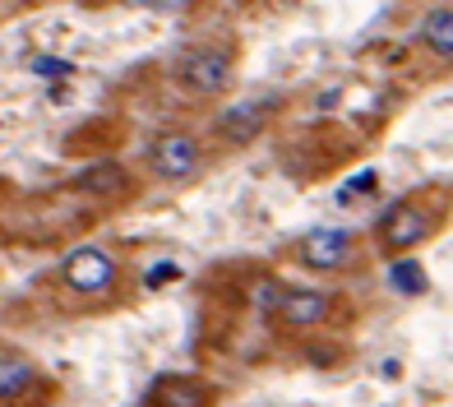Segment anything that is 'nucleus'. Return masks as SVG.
<instances>
[{"label":"nucleus","instance_id":"4468645a","mask_svg":"<svg viewBox=\"0 0 453 407\" xmlns=\"http://www.w3.org/2000/svg\"><path fill=\"white\" fill-rule=\"evenodd\" d=\"M33 74H42V79H65V74H74V65H70V60H56V56H37V60H33Z\"/></svg>","mask_w":453,"mask_h":407},{"label":"nucleus","instance_id":"1a4fd4ad","mask_svg":"<svg viewBox=\"0 0 453 407\" xmlns=\"http://www.w3.org/2000/svg\"><path fill=\"white\" fill-rule=\"evenodd\" d=\"M37 384V365L19 352H0V403H14L24 398Z\"/></svg>","mask_w":453,"mask_h":407},{"label":"nucleus","instance_id":"9b49d317","mask_svg":"<svg viewBox=\"0 0 453 407\" xmlns=\"http://www.w3.org/2000/svg\"><path fill=\"white\" fill-rule=\"evenodd\" d=\"M79 190H93V195H111V190H126L130 186V176L120 162H97V167H88L84 176L74 180Z\"/></svg>","mask_w":453,"mask_h":407},{"label":"nucleus","instance_id":"f03ea898","mask_svg":"<svg viewBox=\"0 0 453 407\" xmlns=\"http://www.w3.org/2000/svg\"><path fill=\"white\" fill-rule=\"evenodd\" d=\"M176 84L195 97H222L232 88V56L218 51V47H195V51H180L176 60Z\"/></svg>","mask_w":453,"mask_h":407},{"label":"nucleus","instance_id":"f3484780","mask_svg":"<svg viewBox=\"0 0 453 407\" xmlns=\"http://www.w3.org/2000/svg\"><path fill=\"white\" fill-rule=\"evenodd\" d=\"M120 5H130V10H149L153 0H120Z\"/></svg>","mask_w":453,"mask_h":407},{"label":"nucleus","instance_id":"0eeeda50","mask_svg":"<svg viewBox=\"0 0 453 407\" xmlns=\"http://www.w3.org/2000/svg\"><path fill=\"white\" fill-rule=\"evenodd\" d=\"M328 311H334V296L328 292H319V288H287L273 319L282 324V329H292V334H305V329H315V324H324Z\"/></svg>","mask_w":453,"mask_h":407},{"label":"nucleus","instance_id":"20e7f679","mask_svg":"<svg viewBox=\"0 0 453 407\" xmlns=\"http://www.w3.org/2000/svg\"><path fill=\"white\" fill-rule=\"evenodd\" d=\"M273 111H278V97H245V102H236V107H226L218 116V139L232 149L255 144L264 134V126L273 120Z\"/></svg>","mask_w":453,"mask_h":407},{"label":"nucleus","instance_id":"423d86ee","mask_svg":"<svg viewBox=\"0 0 453 407\" xmlns=\"http://www.w3.org/2000/svg\"><path fill=\"white\" fill-rule=\"evenodd\" d=\"M430 232H435V222H430V213L417 209V204H394V209L380 218V246H384L388 255L417 250Z\"/></svg>","mask_w":453,"mask_h":407},{"label":"nucleus","instance_id":"2eb2a0df","mask_svg":"<svg viewBox=\"0 0 453 407\" xmlns=\"http://www.w3.org/2000/svg\"><path fill=\"white\" fill-rule=\"evenodd\" d=\"M375 186H380V176H375V172H361V176H352V190H347L342 199H352V195H370Z\"/></svg>","mask_w":453,"mask_h":407},{"label":"nucleus","instance_id":"6e6552de","mask_svg":"<svg viewBox=\"0 0 453 407\" xmlns=\"http://www.w3.org/2000/svg\"><path fill=\"white\" fill-rule=\"evenodd\" d=\"M149 398L157 407H209V384L185 380V375H162Z\"/></svg>","mask_w":453,"mask_h":407},{"label":"nucleus","instance_id":"f8f14e48","mask_svg":"<svg viewBox=\"0 0 453 407\" xmlns=\"http://www.w3.org/2000/svg\"><path fill=\"white\" fill-rule=\"evenodd\" d=\"M388 282H394V292H426L430 288V278L417 259H394V269H388Z\"/></svg>","mask_w":453,"mask_h":407},{"label":"nucleus","instance_id":"f257e3e1","mask_svg":"<svg viewBox=\"0 0 453 407\" xmlns=\"http://www.w3.org/2000/svg\"><path fill=\"white\" fill-rule=\"evenodd\" d=\"M120 278V264L111 250L102 246H79L60 259V282L74 292V296H107Z\"/></svg>","mask_w":453,"mask_h":407},{"label":"nucleus","instance_id":"7ed1b4c3","mask_svg":"<svg viewBox=\"0 0 453 407\" xmlns=\"http://www.w3.org/2000/svg\"><path fill=\"white\" fill-rule=\"evenodd\" d=\"M149 167L157 180H190L203 167V144L190 130H162L149 139Z\"/></svg>","mask_w":453,"mask_h":407},{"label":"nucleus","instance_id":"39448f33","mask_svg":"<svg viewBox=\"0 0 453 407\" xmlns=\"http://www.w3.org/2000/svg\"><path fill=\"white\" fill-rule=\"evenodd\" d=\"M296 255H301L305 269L334 273V269H342V264H352V255H357V236L347 232V227H315V232H305V236H301Z\"/></svg>","mask_w":453,"mask_h":407},{"label":"nucleus","instance_id":"ddd939ff","mask_svg":"<svg viewBox=\"0 0 453 407\" xmlns=\"http://www.w3.org/2000/svg\"><path fill=\"white\" fill-rule=\"evenodd\" d=\"M282 292H287L282 282H273V278H264L259 288H255V311L273 319V315H278V301H282Z\"/></svg>","mask_w":453,"mask_h":407},{"label":"nucleus","instance_id":"dca6fc26","mask_svg":"<svg viewBox=\"0 0 453 407\" xmlns=\"http://www.w3.org/2000/svg\"><path fill=\"white\" fill-rule=\"evenodd\" d=\"M195 0H153L149 10H162V14H180V10H190Z\"/></svg>","mask_w":453,"mask_h":407},{"label":"nucleus","instance_id":"9d476101","mask_svg":"<svg viewBox=\"0 0 453 407\" xmlns=\"http://www.w3.org/2000/svg\"><path fill=\"white\" fill-rule=\"evenodd\" d=\"M421 47L440 60H453V5H440L421 19Z\"/></svg>","mask_w":453,"mask_h":407}]
</instances>
